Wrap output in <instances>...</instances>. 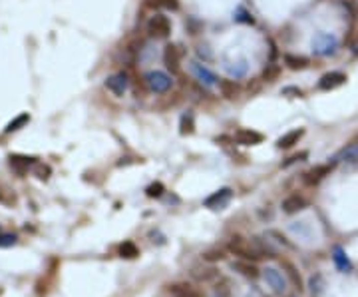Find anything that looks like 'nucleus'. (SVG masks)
<instances>
[{
  "label": "nucleus",
  "mask_w": 358,
  "mask_h": 297,
  "mask_svg": "<svg viewBox=\"0 0 358 297\" xmlns=\"http://www.w3.org/2000/svg\"><path fill=\"white\" fill-rule=\"evenodd\" d=\"M229 251L247 261L263 260L267 253L273 256V251H268V247H265L259 240H247V238H241V236H235L229 240Z\"/></svg>",
  "instance_id": "1"
},
{
  "label": "nucleus",
  "mask_w": 358,
  "mask_h": 297,
  "mask_svg": "<svg viewBox=\"0 0 358 297\" xmlns=\"http://www.w3.org/2000/svg\"><path fill=\"white\" fill-rule=\"evenodd\" d=\"M339 50V38L330 32H319L312 38V52L317 56H332Z\"/></svg>",
  "instance_id": "2"
},
{
  "label": "nucleus",
  "mask_w": 358,
  "mask_h": 297,
  "mask_svg": "<svg viewBox=\"0 0 358 297\" xmlns=\"http://www.w3.org/2000/svg\"><path fill=\"white\" fill-rule=\"evenodd\" d=\"M145 84H147V88L151 92L163 94L173 86V80H171V76L161 72V70H151V72L145 74Z\"/></svg>",
  "instance_id": "3"
},
{
  "label": "nucleus",
  "mask_w": 358,
  "mask_h": 297,
  "mask_svg": "<svg viewBox=\"0 0 358 297\" xmlns=\"http://www.w3.org/2000/svg\"><path fill=\"white\" fill-rule=\"evenodd\" d=\"M147 32L151 36H158V38H165L169 36L171 32V22L165 14H153L149 22H147Z\"/></svg>",
  "instance_id": "4"
},
{
  "label": "nucleus",
  "mask_w": 358,
  "mask_h": 297,
  "mask_svg": "<svg viewBox=\"0 0 358 297\" xmlns=\"http://www.w3.org/2000/svg\"><path fill=\"white\" fill-rule=\"evenodd\" d=\"M231 198H233L231 187H221V189L213 192L209 198H205L203 205L209 207V209H223V207H227V204L231 202Z\"/></svg>",
  "instance_id": "5"
},
{
  "label": "nucleus",
  "mask_w": 358,
  "mask_h": 297,
  "mask_svg": "<svg viewBox=\"0 0 358 297\" xmlns=\"http://www.w3.org/2000/svg\"><path fill=\"white\" fill-rule=\"evenodd\" d=\"M263 278H265V281H267V285L275 291V293H285V289H286V279L285 275L279 271V269H275V267H267L265 269V273H263Z\"/></svg>",
  "instance_id": "6"
},
{
  "label": "nucleus",
  "mask_w": 358,
  "mask_h": 297,
  "mask_svg": "<svg viewBox=\"0 0 358 297\" xmlns=\"http://www.w3.org/2000/svg\"><path fill=\"white\" fill-rule=\"evenodd\" d=\"M106 88L109 92L114 94V96H124L127 92V88H129V80H127V76L124 72H118V74H111L107 76L106 80Z\"/></svg>",
  "instance_id": "7"
},
{
  "label": "nucleus",
  "mask_w": 358,
  "mask_h": 297,
  "mask_svg": "<svg viewBox=\"0 0 358 297\" xmlns=\"http://www.w3.org/2000/svg\"><path fill=\"white\" fill-rule=\"evenodd\" d=\"M169 295L171 297H205V293L193 285V283H187V281H179V283H173L169 287Z\"/></svg>",
  "instance_id": "8"
},
{
  "label": "nucleus",
  "mask_w": 358,
  "mask_h": 297,
  "mask_svg": "<svg viewBox=\"0 0 358 297\" xmlns=\"http://www.w3.org/2000/svg\"><path fill=\"white\" fill-rule=\"evenodd\" d=\"M189 70H191V74L195 76L201 84H205V86H215V82H217V80H215V74L205 66V64L193 60V62L189 64Z\"/></svg>",
  "instance_id": "9"
},
{
  "label": "nucleus",
  "mask_w": 358,
  "mask_h": 297,
  "mask_svg": "<svg viewBox=\"0 0 358 297\" xmlns=\"http://www.w3.org/2000/svg\"><path fill=\"white\" fill-rule=\"evenodd\" d=\"M346 82V74H342V72H328V74H324L319 80V90L322 92H330V90H334V88H339Z\"/></svg>",
  "instance_id": "10"
},
{
  "label": "nucleus",
  "mask_w": 358,
  "mask_h": 297,
  "mask_svg": "<svg viewBox=\"0 0 358 297\" xmlns=\"http://www.w3.org/2000/svg\"><path fill=\"white\" fill-rule=\"evenodd\" d=\"M235 142H239L243 146H257L263 142V134L251 130V128H241V130L235 132Z\"/></svg>",
  "instance_id": "11"
},
{
  "label": "nucleus",
  "mask_w": 358,
  "mask_h": 297,
  "mask_svg": "<svg viewBox=\"0 0 358 297\" xmlns=\"http://www.w3.org/2000/svg\"><path fill=\"white\" fill-rule=\"evenodd\" d=\"M332 167H334V162H332V164H324V166L312 167L310 172H306V174H304V182H306L308 186L319 184L324 176H328V174H330V169H332Z\"/></svg>",
  "instance_id": "12"
},
{
  "label": "nucleus",
  "mask_w": 358,
  "mask_h": 297,
  "mask_svg": "<svg viewBox=\"0 0 358 297\" xmlns=\"http://www.w3.org/2000/svg\"><path fill=\"white\" fill-rule=\"evenodd\" d=\"M304 136V130L303 128H297V130H290L283 134L279 140H277V148L281 150H286V148H293L295 144H299V140Z\"/></svg>",
  "instance_id": "13"
},
{
  "label": "nucleus",
  "mask_w": 358,
  "mask_h": 297,
  "mask_svg": "<svg viewBox=\"0 0 358 297\" xmlns=\"http://www.w3.org/2000/svg\"><path fill=\"white\" fill-rule=\"evenodd\" d=\"M36 158H28V156H10V167L16 172L18 176H24L28 172V167L34 166Z\"/></svg>",
  "instance_id": "14"
},
{
  "label": "nucleus",
  "mask_w": 358,
  "mask_h": 297,
  "mask_svg": "<svg viewBox=\"0 0 358 297\" xmlns=\"http://www.w3.org/2000/svg\"><path fill=\"white\" fill-rule=\"evenodd\" d=\"M304 207H306V200H304L303 196H299V194L288 196L285 202H283V211L285 214H297V211H301Z\"/></svg>",
  "instance_id": "15"
},
{
  "label": "nucleus",
  "mask_w": 358,
  "mask_h": 297,
  "mask_svg": "<svg viewBox=\"0 0 358 297\" xmlns=\"http://www.w3.org/2000/svg\"><path fill=\"white\" fill-rule=\"evenodd\" d=\"M179 48L177 46H173V44H169V46H165V52H163V60H165V64H167V68H171V70H175L179 66Z\"/></svg>",
  "instance_id": "16"
},
{
  "label": "nucleus",
  "mask_w": 358,
  "mask_h": 297,
  "mask_svg": "<svg viewBox=\"0 0 358 297\" xmlns=\"http://www.w3.org/2000/svg\"><path fill=\"white\" fill-rule=\"evenodd\" d=\"M233 269H237V271H239V273H243L245 278H251V279L259 278V269H257L255 265H251V263H249L247 260L233 263Z\"/></svg>",
  "instance_id": "17"
},
{
  "label": "nucleus",
  "mask_w": 358,
  "mask_h": 297,
  "mask_svg": "<svg viewBox=\"0 0 358 297\" xmlns=\"http://www.w3.org/2000/svg\"><path fill=\"white\" fill-rule=\"evenodd\" d=\"M332 260H334V263H337V267H339L340 271H350V269H352V263L348 261L346 253L342 251V247H334V256H332Z\"/></svg>",
  "instance_id": "18"
},
{
  "label": "nucleus",
  "mask_w": 358,
  "mask_h": 297,
  "mask_svg": "<svg viewBox=\"0 0 358 297\" xmlns=\"http://www.w3.org/2000/svg\"><path fill=\"white\" fill-rule=\"evenodd\" d=\"M193 128H195V118H193L191 112H185V114L181 116V122H179V132L185 136V134H191Z\"/></svg>",
  "instance_id": "19"
},
{
  "label": "nucleus",
  "mask_w": 358,
  "mask_h": 297,
  "mask_svg": "<svg viewBox=\"0 0 358 297\" xmlns=\"http://www.w3.org/2000/svg\"><path fill=\"white\" fill-rule=\"evenodd\" d=\"M285 64L290 68V70H303L308 66V60L303 58V56H293V54H286L285 56Z\"/></svg>",
  "instance_id": "20"
},
{
  "label": "nucleus",
  "mask_w": 358,
  "mask_h": 297,
  "mask_svg": "<svg viewBox=\"0 0 358 297\" xmlns=\"http://www.w3.org/2000/svg\"><path fill=\"white\" fill-rule=\"evenodd\" d=\"M337 160L344 162V164H356L358 162V144L348 146L346 150H342V154H340Z\"/></svg>",
  "instance_id": "21"
},
{
  "label": "nucleus",
  "mask_w": 358,
  "mask_h": 297,
  "mask_svg": "<svg viewBox=\"0 0 358 297\" xmlns=\"http://www.w3.org/2000/svg\"><path fill=\"white\" fill-rule=\"evenodd\" d=\"M120 256L125 258V260H133V258L140 256V249H138V245L133 242H124L120 245Z\"/></svg>",
  "instance_id": "22"
},
{
  "label": "nucleus",
  "mask_w": 358,
  "mask_h": 297,
  "mask_svg": "<svg viewBox=\"0 0 358 297\" xmlns=\"http://www.w3.org/2000/svg\"><path fill=\"white\" fill-rule=\"evenodd\" d=\"M28 122H30V116H28V114H20L18 118H14V120H12V122H10V124L4 128V132H6V134L16 132V130H20L24 124H28Z\"/></svg>",
  "instance_id": "23"
},
{
  "label": "nucleus",
  "mask_w": 358,
  "mask_h": 297,
  "mask_svg": "<svg viewBox=\"0 0 358 297\" xmlns=\"http://www.w3.org/2000/svg\"><path fill=\"white\" fill-rule=\"evenodd\" d=\"M225 68H227V72H229L231 76H235V78H241V76L247 74V62H245V60L237 62L235 66H231V64H227Z\"/></svg>",
  "instance_id": "24"
},
{
  "label": "nucleus",
  "mask_w": 358,
  "mask_h": 297,
  "mask_svg": "<svg viewBox=\"0 0 358 297\" xmlns=\"http://www.w3.org/2000/svg\"><path fill=\"white\" fill-rule=\"evenodd\" d=\"M215 297H231V281L229 279H221V283H217Z\"/></svg>",
  "instance_id": "25"
},
{
  "label": "nucleus",
  "mask_w": 358,
  "mask_h": 297,
  "mask_svg": "<svg viewBox=\"0 0 358 297\" xmlns=\"http://www.w3.org/2000/svg\"><path fill=\"white\" fill-rule=\"evenodd\" d=\"M151 6H158V8H165V10H177L179 2L177 0H149Z\"/></svg>",
  "instance_id": "26"
},
{
  "label": "nucleus",
  "mask_w": 358,
  "mask_h": 297,
  "mask_svg": "<svg viewBox=\"0 0 358 297\" xmlns=\"http://www.w3.org/2000/svg\"><path fill=\"white\" fill-rule=\"evenodd\" d=\"M219 88H221V92L225 98H233L235 96V84H233L231 80H221L219 82Z\"/></svg>",
  "instance_id": "27"
},
{
  "label": "nucleus",
  "mask_w": 358,
  "mask_h": 297,
  "mask_svg": "<svg viewBox=\"0 0 358 297\" xmlns=\"http://www.w3.org/2000/svg\"><path fill=\"white\" fill-rule=\"evenodd\" d=\"M163 184H160V182H155V184H151V186L145 189V194H147V198H160L161 194H163Z\"/></svg>",
  "instance_id": "28"
},
{
  "label": "nucleus",
  "mask_w": 358,
  "mask_h": 297,
  "mask_svg": "<svg viewBox=\"0 0 358 297\" xmlns=\"http://www.w3.org/2000/svg\"><path fill=\"white\" fill-rule=\"evenodd\" d=\"M16 240L18 238L14 234H0V247H12Z\"/></svg>",
  "instance_id": "29"
},
{
  "label": "nucleus",
  "mask_w": 358,
  "mask_h": 297,
  "mask_svg": "<svg viewBox=\"0 0 358 297\" xmlns=\"http://www.w3.org/2000/svg\"><path fill=\"white\" fill-rule=\"evenodd\" d=\"M34 172H36V176H38L40 180H46V178H48V174H50V167L42 166V164H38V162H36V164H34Z\"/></svg>",
  "instance_id": "30"
},
{
  "label": "nucleus",
  "mask_w": 358,
  "mask_h": 297,
  "mask_svg": "<svg viewBox=\"0 0 358 297\" xmlns=\"http://www.w3.org/2000/svg\"><path fill=\"white\" fill-rule=\"evenodd\" d=\"M233 18L237 20V22H253V18H249V14L243 10V8H239L237 12H235V16Z\"/></svg>",
  "instance_id": "31"
},
{
  "label": "nucleus",
  "mask_w": 358,
  "mask_h": 297,
  "mask_svg": "<svg viewBox=\"0 0 358 297\" xmlns=\"http://www.w3.org/2000/svg\"><path fill=\"white\" fill-rule=\"evenodd\" d=\"M277 76H279V66H273L271 70H265V78H267L268 82H273Z\"/></svg>",
  "instance_id": "32"
},
{
  "label": "nucleus",
  "mask_w": 358,
  "mask_h": 297,
  "mask_svg": "<svg viewBox=\"0 0 358 297\" xmlns=\"http://www.w3.org/2000/svg\"><path fill=\"white\" fill-rule=\"evenodd\" d=\"M283 94H297V96H303V92H301V90H297V88H285Z\"/></svg>",
  "instance_id": "33"
}]
</instances>
